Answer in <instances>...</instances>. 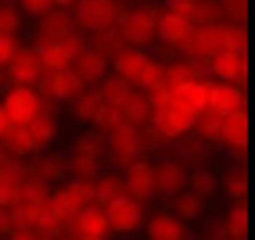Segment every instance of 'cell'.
I'll return each instance as SVG.
<instances>
[{"label": "cell", "mask_w": 255, "mask_h": 240, "mask_svg": "<svg viewBox=\"0 0 255 240\" xmlns=\"http://www.w3.org/2000/svg\"><path fill=\"white\" fill-rule=\"evenodd\" d=\"M147 147H144V136H140V126H115L105 133V154H101V161H108L115 172H123L126 165H133L137 158H144Z\"/></svg>", "instance_id": "cell-1"}, {"label": "cell", "mask_w": 255, "mask_h": 240, "mask_svg": "<svg viewBox=\"0 0 255 240\" xmlns=\"http://www.w3.org/2000/svg\"><path fill=\"white\" fill-rule=\"evenodd\" d=\"M194 118H198V111H194L191 104H183V100L173 97V104H169V108H158V111H151L147 122L155 126V129L165 136V140H173V144H176L183 133H191V129H194Z\"/></svg>", "instance_id": "cell-2"}, {"label": "cell", "mask_w": 255, "mask_h": 240, "mask_svg": "<svg viewBox=\"0 0 255 240\" xmlns=\"http://www.w3.org/2000/svg\"><path fill=\"white\" fill-rule=\"evenodd\" d=\"M119 11H123L119 0H76V4H72V22L83 32H101V29L115 25Z\"/></svg>", "instance_id": "cell-3"}, {"label": "cell", "mask_w": 255, "mask_h": 240, "mask_svg": "<svg viewBox=\"0 0 255 240\" xmlns=\"http://www.w3.org/2000/svg\"><path fill=\"white\" fill-rule=\"evenodd\" d=\"M0 97H4L0 104H4V115H7L11 126H25L29 118L40 111V100H43L32 86H22V82H11V86L0 93Z\"/></svg>", "instance_id": "cell-4"}, {"label": "cell", "mask_w": 255, "mask_h": 240, "mask_svg": "<svg viewBox=\"0 0 255 240\" xmlns=\"http://www.w3.org/2000/svg\"><path fill=\"white\" fill-rule=\"evenodd\" d=\"M105 219H108L112 233H137L144 226V201L123 194V197H115V201L105 204Z\"/></svg>", "instance_id": "cell-5"}, {"label": "cell", "mask_w": 255, "mask_h": 240, "mask_svg": "<svg viewBox=\"0 0 255 240\" xmlns=\"http://www.w3.org/2000/svg\"><path fill=\"white\" fill-rule=\"evenodd\" d=\"M209 79L219 82H241L248 79V50H234V47H219L209 58Z\"/></svg>", "instance_id": "cell-6"}, {"label": "cell", "mask_w": 255, "mask_h": 240, "mask_svg": "<svg viewBox=\"0 0 255 240\" xmlns=\"http://www.w3.org/2000/svg\"><path fill=\"white\" fill-rule=\"evenodd\" d=\"M219 144L230 151V158H248V108H234L219 122Z\"/></svg>", "instance_id": "cell-7"}, {"label": "cell", "mask_w": 255, "mask_h": 240, "mask_svg": "<svg viewBox=\"0 0 255 240\" xmlns=\"http://www.w3.org/2000/svg\"><path fill=\"white\" fill-rule=\"evenodd\" d=\"M65 233H76L79 240H105V237H112L105 208H101V204H83V208L65 222Z\"/></svg>", "instance_id": "cell-8"}, {"label": "cell", "mask_w": 255, "mask_h": 240, "mask_svg": "<svg viewBox=\"0 0 255 240\" xmlns=\"http://www.w3.org/2000/svg\"><path fill=\"white\" fill-rule=\"evenodd\" d=\"M0 72H4L11 82H22V86H32V82H36L47 68H43V61H40V54H36V47H18L11 54V61L0 68Z\"/></svg>", "instance_id": "cell-9"}, {"label": "cell", "mask_w": 255, "mask_h": 240, "mask_svg": "<svg viewBox=\"0 0 255 240\" xmlns=\"http://www.w3.org/2000/svg\"><path fill=\"white\" fill-rule=\"evenodd\" d=\"M79 86H83V79L72 72V65H65V68H50V72H43L36 82H32V90H36L40 97H54V100L72 97Z\"/></svg>", "instance_id": "cell-10"}, {"label": "cell", "mask_w": 255, "mask_h": 240, "mask_svg": "<svg viewBox=\"0 0 255 240\" xmlns=\"http://www.w3.org/2000/svg\"><path fill=\"white\" fill-rule=\"evenodd\" d=\"M147 47H123L115 58H108V76L115 79H123L129 82V86H137L140 82V72H144V65H147Z\"/></svg>", "instance_id": "cell-11"}, {"label": "cell", "mask_w": 255, "mask_h": 240, "mask_svg": "<svg viewBox=\"0 0 255 240\" xmlns=\"http://www.w3.org/2000/svg\"><path fill=\"white\" fill-rule=\"evenodd\" d=\"M155 168V197H176L187 186V165L180 158H158L151 161Z\"/></svg>", "instance_id": "cell-12"}, {"label": "cell", "mask_w": 255, "mask_h": 240, "mask_svg": "<svg viewBox=\"0 0 255 240\" xmlns=\"http://www.w3.org/2000/svg\"><path fill=\"white\" fill-rule=\"evenodd\" d=\"M123 183H126V194L137 197V201H151V197H155V168H151L147 154L123 168Z\"/></svg>", "instance_id": "cell-13"}, {"label": "cell", "mask_w": 255, "mask_h": 240, "mask_svg": "<svg viewBox=\"0 0 255 240\" xmlns=\"http://www.w3.org/2000/svg\"><path fill=\"white\" fill-rule=\"evenodd\" d=\"M115 29H119V36H123L129 47H147V43H155V25L144 22L133 7H123L115 14Z\"/></svg>", "instance_id": "cell-14"}, {"label": "cell", "mask_w": 255, "mask_h": 240, "mask_svg": "<svg viewBox=\"0 0 255 240\" xmlns=\"http://www.w3.org/2000/svg\"><path fill=\"white\" fill-rule=\"evenodd\" d=\"M72 29L76 22L69 7H47L43 14H36V40H65Z\"/></svg>", "instance_id": "cell-15"}, {"label": "cell", "mask_w": 255, "mask_h": 240, "mask_svg": "<svg viewBox=\"0 0 255 240\" xmlns=\"http://www.w3.org/2000/svg\"><path fill=\"white\" fill-rule=\"evenodd\" d=\"M219 190L230 197V204H248V165H245V158H234L223 168Z\"/></svg>", "instance_id": "cell-16"}, {"label": "cell", "mask_w": 255, "mask_h": 240, "mask_svg": "<svg viewBox=\"0 0 255 240\" xmlns=\"http://www.w3.org/2000/svg\"><path fill=\"white\" fill-rule=\"evenodd\" d=\"M72 72H76L83 82H97L101 76H108V58H105V54H97V50L87 43V47H79V50H76V58H72Z\"/></svg>", "instance_id": "cell-17"}, {"label": "cell", "mask_w": 255, "mask_h": 240, "mask_svg": "<svg viewBox=\"0 0 255 240\" xmlns=\"http://www.w3.org/2000/svg\"><path fill=\"white\" fill-rule=\"evenodd\" d=\"M241 104H245L241 82H219V79L209 82V108H216L219 115H227V111L241 108Z\"/></svg>", "instance_id": "cell-18"}, {"label": "cell", "mask_w": 255, "mask_h": 240, "mask_svg": "<svg viewBox=\"0 0 255 240\" xmlns=\"http://www.w3.org/2000/svg\"><path fill=\"white\" fill-rule=\"evenodd\" d=\"M58 122L61 118L54 115H47V111H36L25 122V133H29V140H32V151H47L50 144L58 140Z\"/></svg>", "instance_id": "cell-19"}, {"label": "cell", "mask_w": 255, "mask_h": 240, "mask_svg": "<svg viewBox=\"0 0 255 240\" xmlns=\"http://www.w3.org/2000/svg\"><path fill=\"white\" fill-rule=\"evenodd\" d=\"M32 47H36V54H40V61H43L47 72H50V68L72 65V58H76V47L69 40H36Z\"/></svg>", "instance_id": "cell-20"}, {"label": "cell", "mask_w": 255, "mask_h": 240, "mask_svg": "<svg viewBox=\"0 0 255 240\" xmlns=\"http://www.w3.org/2000/svg\"><path fill=\"white\" fill-rule=\"evenodd\" d=\"M105 168V161L94 158L87 151H69L65 154V179H97V172Z\"/></svg>", "instance_id": "cell-21"}, {"label": "cell", "mask_w": 255, "mask_h": 240, "mask_svg": "<svg viewBox=\"0 0 255 240\" xmlns=\"http://www.w3.org/2000/svg\"><path fill=\"white\" fill-rule=\"evenodd\" d=\"M25 168L40 183H65V154H36Z\"/></svg>", "instance_id": "cell-22"}, {"label": "cell", "mask_w": 255, "mask_h": 240, "mask_svg": "<svg viewBox=\"0 0 255 240\" xmlns=\"http://www.w3.org/2000/svg\"><path fill=\"white\" fill-rule=\"evenodd\" d=\"M187 233V222L176 219V212H155L147 219V237L151 240H180Z\"/></svg>", "instance_id": "cell-23"}, {"label": "cell", "mask_w": 255, "mask_h": 240, "mask_svg": "<svg viewBox=\"0 0 255 240\" xmlns=\"http://www.w3.org/2000/svg\"><path fill=\"white\" fill-rule=\"evenodd\" d=\"M126 194V183H123V172H115V168H101L97 179H94V204L105 208L108 201L123 197Z\"/></svg>", "instance_id": "cell-24"}, {"label": "cell", "mask_w": 255, "mask_h": 240, "mask_svg": "<svg viewBox=\"0 0 255 240\" xmlns=\"http://www.w3.org/2000/svg\"><path fill=\"white\" fill-rule=\"evenodd\" d=\"M191 25H194V22H187V18H176V14L162 11V14H158V22H155V43L176 47V43L187 36V29H191Z\"/></svg>", "instance_id": "cell-25"}, {"label": "cell", "mask_w": 255, "mask_h": 240, "mask_svg": "<svg viewBox=\"0 0 255 240\" xmlns=\"http://www.w3.org/2000/svg\"><path fill=\"white\" fill-rule=\"evenodd\" d=\"M119 115H123V122H129V126H140V122H147V118H151V104H147V93L133 86V90L126 93V100L119 104Z\"/></svg>", "instance_id": "cell-26"}, {"label": "cell", "mask_w": 255, "mask_h": 240, "mask_svg": "<svg viewBox=\"0 0 255 240\" xmlns=\"http://www.w3.org/2000/svg\"><path fill=\"white\" fill-rule=\"evenodd\" d=\"M129 90H133L129 82L115 79V76H101V79L94 82V97L101 100V104H112V108H119V104H123Z\"/></svg>", "instance_id": "cell-27"}, {"label": "cell", "mask_w": 255, "mask_h": 240, "mask_svg": "<svg viewBox=\"0 0 255 240\" xmlns=\"http://www.w3.org/2000/svg\"><path fill=\"white\" fill-rule=\"evenodd\" d=\"M205 212H209V197L187 190V186L176 194V219H180V222H198Z\"/></svg>", "instance_id": "cell-28"}, {"label": "cell", "mask_w": 255, "mask_h": 240, "mask_svg": "<svg viewBox=\"0 0 255 240\" xmlns=\"http://www.w3.org/2000/svg\"><path fill=\"white\" fill-rule=\"evenodd\" d=\"M252 233V219H248V204H230L227 215H223V237L234 240H248Z\"/></svg>", "instance_id": "cell-29"}, {"label": "cell", "mask_w": 255, "mask_h": 240, "mask_svg": "<svg viewBox=\"0 0 255 240\" xmlns=\"http://www.w3.org/2000/svg\"><path fill=\"white\" fill-rule=\"evenodd\" d=\"M79 208H83V204L76 201V194L69 190V186H54V190H50V215H54V219L69 222Z\"/></svg>", "instance_id": "cell-30"}, {"label": "cell", "mask_w": 255, "mask_h": 240, "mask_svg": "<svg viewBox=\"0 0 255 240\" xmlns=\"http://www.w3.org/2000/svg\"><path fill=\"white\" fill-rule=\"evenodd\" d=\"M0 147H4L11 158H22V154H32V140L25 126H7L4 133H0Z\"/></svg>", "instance_id": "cell-31"}, {"label": "cell", "mask_w": 255, "mask_h": 240, "mask_svg": "<svg viewBox=\"0 0 255 240\" xmlns=\"http://www.w3.org/2000/svg\"><path fill=\"white\" fill-rule=\"evenodd\" d=\"M61 104H69V111L76 118H90V111L97 108V97H94V82H83V86L72 93V97H65Z\"/></svg>", "instance_id": "cell-32"}, {"label": "cell", "mask_w": 255, "mask_h": 240, "mask_svg": "<svg viewBox=\"0 0 255 240\" xmlns=\"http://www.w3.org/2000/svg\"><path fill=\"white\" fill-rule=\"evenodd\" d=\"M94 50H97V54H105V58H115L119 54V50H123V47H129L123 36H119V29L115 25H108V29H101V32H94V40H87Z\"/></svg>", "instance_id": "cell-33"}, {"label": "cell", "mask_w": 255, "mask_h": 240, "mask_svg": "<svg viewBox=\"0 0 255 240\" xmlns=\"http://www.w3.org/2000/svg\"><path fill=\"white\" fill-rule=\"evenodd\" d=\"M22 25H25L22 7L14 4V0H0V32H7V36H18Z\"/></svg>", "instance_id": "cell-34"}, {"label": "cell", "mask_w": 255, "mask_h": 240, "mask_svg": "<svg viewBox=\"0 0 255 240\" xmlns=\"http://www.w3.org/2000/svg\"><path fill=\"white\" fill-rule=\"evenodd\" d=\"M187 190H194V194H201V197H212L216 190H219V179L209 172V168H191L187 172Z\"/></svg>", "instance_id": "cell-35"}, {"label": "cell", "mask_w": 255, "mask_h": 240, "mask_svg": "<svg viewBox=\"0 0 255 240\" xmlns=\"http://www.w3.org/2000/svg\"><path fill=\"white\" fill-rule=\"evenodd\" d=\"M87 122L97 129V133H108V129H115V126H123V115H119V108H112V104H101L97 100V108L90 111V118Z\"/></svg>", "instance_id": "cell-36"}, {"label": "cell", "mask_w": 255, "mask_h": 240, "mask_svg": "<svg viewBox=\"0 0 255 240\" xmlns=\"http://www.w3.org/2000/svg\"><path fill=\"white\" fill-rule=\"evenodd\" d=\"M165 82V61L162 58H147V65H144V72H140V82H137V90H155V86H162Z\"/></svg>", "instance_id": "cell-37"}, {"label": "cell", "mask_w": 255, "mask_h": 240, "mask_svg": "<svg viewBox=\"0 0 255 240\" xmlns=\"http://www.w3.org/2000/svg\"><path fill=\"white\" fill-rule=\"evenodd\" d=\"M72 147L94 154V158H101V154H105V133H97V129L90 126L87 133H79V136H76V144H72Z\"/></svg>", "instance_id": "cell-38"}, {"label": "cell", "mask_w": 255, "mask_h": 240, "mask_svg": "<svg viewBox=\"0 0 255 240\" xmlns=\"http://www.w3.org/2000/svg\"><path fill=\"white\" fill-rule=\"evenodd\" d=\"M223 47H234V50H248V22H227V32H223Z\"/></svg>", "instance_id": "cell-39"}, {"label": "cell", "mask_w": 255, "mask_h": 240, "mask_svg": "<svg viewBox=\"0 0 255 240\" xmlns=\"http://www.w3.org/2000/svg\"><path fill=\"white\" fill-rule=\"evenodd\" d=\"M219 11L227 22H248V0H219Z\"/></svg>", "instance_id": "cell-40"}, {"label": "cell", "mask_w": 255, "mask_h": 240, "mask_svg": "<svg viewBox=\"0 0 255 240\" xmlns=\"http://www.w3.org/2000/svg\"><path fill=\"white\" fill-rule=\"evenodd\" d=\"M147 104H151V111H158V108H169V104H173V86H169V82H162V86L147 90Z\"/></svg>", "instance_id": "cell-41"}, {"label": "cell", "mask_w": 255, "mask_h": 240, "mask_svg": "<svg viewBox=\"0 0 255 240\" xmlns=\"http://www.w3.org/2000/svg\"><path fill=\"white\" fill-rule=\"evenodd\" d=\"M65 186H69V190L76 194L79 204H94V179H69Z\"/></svg>", "instance_id": "cell-42"}, {"label": "cell", "mask_w": 255, "mask_h": 240, "mask_svg": "<svg viewBox=\"0 0 255 240\" xmlns=\"http://www.w3.org/2000/svg\"><path fill=\"white\" fill-rule=\"evenodd\" d=\"M158 7H162V11H169V14H176V18L194 22V18H191V0H162Z\"/></svg>", "instance_id": "cell-43"}, {"label": "cell", "mask_w": 255, "mask_h": 240, "mask_svg": "<svg viewBox=\"0 0 255 240\" xmlns=\"http://www.w3.org/2000/svg\"><path fill=\"white\" fill-rule=\"evenodd\" d=\"M14 50H18V36H7V32H0V68L11 61Z\"/></svg>", "instance_id": "cell-44"}, {"label": "cell", "mask_w": 255, "mask_h": 240, "mask_svg": "<svg viewBox=\"0 0 255 240\" xmlns=\"http://www.w3.org/2000/svg\"><path fill=\"white\" fill-rule=\"evenodd\" d=\"M14 4L22 7L25 18H36V14H43V11L50 7V0H14Z\"/></svg>", "instance_id": "cell-45"}, {"label": "cell", "mask_w": 255, "mask_h": 240, "mask_svg": "<svg viewBox=\"0 0 255 240\" xmlns=\"http://www.w3.org/2000/svg\"><path fill=\"white\" fill-rule=\"evenodd\" d=\"M72 4L76 0H50V7H69V11H72Z\"/></svg>", "instance_id": "cell-46"}, {"label": "cell", "mask_w": 255, "mask_h": 240, "mask_svg": "<svg viewBox=\"0 0 255 240\" xmlns=\"http://www.w3.org/2000/svg\"><path fill=\"white\" fill-rule=\"evenodd\" d=\"M7 126H11V122H7V115H4V104H0V133H4Z\"/></svg>", "instance_id": "cell-47"}, {"label": "cell", "mask_w": 255, "mask_h": 240, "mask_svg": "<svg viewBox=\"0 0 255 240\" xmlns=\"http://www.w3.org/2000/svg\"><path fill=\"white\" fill-rule=\"evenodd\" d=\"M7 230V208H0V233Z\"/></svg>", "instance_id": "cell-48"}, {"label": "cell", "mask_w": 255, "mask_h": 240, "mask_svg": "<svg viewBox=\"0 0 255 240\" xmlns=\"http://www.w3.org/2000/svg\"><path fill=\"white\" fill-rule=\"evenodd\" d=\"M7 161H11V154H7V151H4V147H0V168H4V165H7Z\"/></svg>", "instance_id": "cell-49"}]
</instances>
